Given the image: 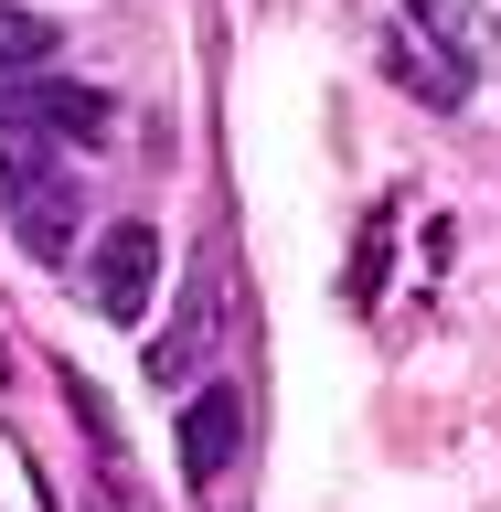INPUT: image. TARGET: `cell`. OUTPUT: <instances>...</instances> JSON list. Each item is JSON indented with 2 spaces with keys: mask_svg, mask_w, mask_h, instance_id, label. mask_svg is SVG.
<instances>
[{
  "mask_svg": "<svg viewBox=\"0 0 501 512\" xmlns=\"http://www.w3.org/2000/svg\"><path fill=\"white\" fill-rule=\"evenodd\" d=\"M150 288H160V235H150V224H107L96 256H86V299L107 320H139V310H150Z\"/></svg>",
  "mask_w": 501,
  "mask_h": 512,
  "instance_id": "7a4b0ae2",
  "label": "cell"
},
{
  "mask_svg": "<svg viewBox=\"0 0 501 512\" xmlns=\"http://www.w3.org/2000/svg\"><path fill=\"white\" fill-rule=\"evenodd\" d=\"M235 438H246V406H235V384H203L182 406V470L192 480H214L224 459H235Z\"/></svg>",
  "mask_w": 501,
  "mask_h": 512,
  "instance_id": "3957f363",
  "label": "cell"
},
{
  "mask_svg": "<svg viewBox=\"0 0 501 512\" xmlns=\"http://www.w3.org/2000/svg\"><path fill=\"white\" fill-rule=\"evenodd\" d=\"M0 214H11V235H22L32 267H64V256H75V171L0 139Z\"/></svg>",
  "mask_w": 501,
  "mask_h": 512,
  "instance_id": "6da1fadb",
  "label": "cell"
},
{
  "mask_svg": "<svg viewBox=\"0 0 501 512\" xmlns=\"http://www.w3.org/2000/svg\"><path fill=\"white\" fill-rule=\"evenodd\" d=\"M406 22H427V32L448 43V54L470 64V75L491 64V32H480V11H470V0H406Z\"/></svg>",
  "mask_w": 501,
  "mask_h": 512,
  "instance_id": "8992f818",
  "label": "cell"
},
{
  "mask_svg": "<svg viewBox=\"0 0 501 512\" xmlns=\"http://www.w3.org/2000/svg\"><path fill=\"white\" fill-rule=\"evenodd\" d=\"M43 64H54V22H43V11H0V96L32 86Z\"/></svg>",
  "mask_w": 501,
  "mask_h": 512,
  "instance_id": "5b68a950",
  "label": "cell"
},
{
  "mask_svg": "<svg viewBox=\"0 0 501 512\" xmlns=\"http://www.w3.org/2000/svg\"><path fill=\"white\" fill-rule=\"evenodd\" d=\"M11 107H22L32 128H54V139H107V96H96V86H64V75L11 86Z\"/></svg>",
  "mask_w": 501,
  "mask_h": 512,
  "instance_id": "277c9868",
  "label": "cell"
}]
</instances>
